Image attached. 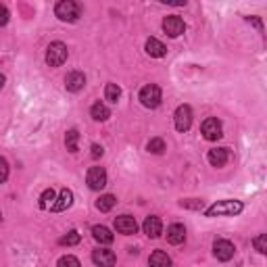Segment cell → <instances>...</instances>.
<instances>
[{
  "label": "cell",
  "mask_w": 267,
  "mask_h": 267,
  "mask_svg": "<svg viewBox=\"0 0 267 267\" xmlns=\"http://www.w3.org/2000/svg\"><path fill=\"white\" fill-rule=\"evenodd\" d=\"M242 209L244 205L240 201H217L213 203L207 211H205V215L207 217H219V215H238V213H242Z\"/></svg>",
  "instance_id": "1"
},
{
  "label": "cell",
  "mask_w": 267,
  "mask_h": 267,
  "mask_svg": "<svg viewBox=\"0 0 267 267\" xmlns=\"http://www.w3.org/2000/svg\"><path fill=\"white\" fill-rule=\"evenodd\" d=\"M54 15H57L61 21L73 23L81 15V7L77 3H73V0H61V3H57V7H54Z\"/></svg>",
  "instance_id": "2"
},
{
  "label": "cell",
  "mask_w": 267,
  "mask_h": 267,
  "mask_svg": "<svg viewBox=\"0 0 267 267\" xmlns=\"http://www.w3.org/2000/svg\"><path fill=\"white\" fill-rule=\"evenodd\" d=\"M69 57V50L63 42H52L46 50V63L48 67H61Z\"/></svg>",
  "instance_id": "3"
},
{
  "label": "cell",
  "mask_w": 267,
  "mask_h": 267,
  "mask_svg": "<svg viewBox=\"0 0 267 267\" xmlns=\"http://www.w3.org/2000/svg\"><path fill=\"white\" fill-rule=\"evenodd\" d=\"M140 103H142L146 109H157L161 105V88L154 86V83H148L140 90Z\"/></svg>",
  "instance_id": "4"
},
{
  "label": "cell",
  "mask_w": 267,
  "mask_h": 267,
  "mask_svg": "<svg viewBox=\"0 0 267 267\" xmlns=\"http://www.w3.org/2000/svg\"><path fill=\"white\" fill-rule=\"evenodd\" d=\"M175 130L177 132H188L192 125V109L188 105H182L175 109Z\"/></svg>",
  "instance_id": "5"
},
{
  "label": "cell",
  "mask_w": 267,
  "mask_h": 267,
  "mask_svg": "<svg viewBox=\"0 0 267 267\" xmlns=\"http://www.w3.org/2000/svg\"><path fill=\"white\" fill-rule=\"evenodd\" d=\"M186 30V25H184V19H180L177 15H169V17H165L163 19V32L169 36V38H177L182 36Z\"/></svg>",
  "instance_id": "6"
},
{
  "label": "cell",
  "mask_w": 267,
  "mask_h": 267,
  "mask_svg": "<svg viewBox=\"0 0 267 267\" xmlns=\"http://www.w3.org/2000/svg\"><path fill=\"white\" fill-rule=\"evenodd\" d=\"M201 132H203V136H205L207 140H211V142H213V140H219V138L223 136L221 121H219L217 117H209V119H205Z\"/></svg>",
  "instance_id": "7"
},
{
  "label": "cell",
  "mask_w": 267,
  "mask_h": 267,
  "mask_svg": "<svg viewBox=\"0 0 267 267\" xmlns=\"http://www.w3.org/2000/svg\"><path fill=\"white\" fill-rule=\"evenodd\" d=\"M86 182H88V186L92 190H103L107 186V171L103 169V167H90Z\"/></svg>",
  "instance_id": "8"
},
{
  "label": "cell",
  "mask_w": 267,
  "mask_h": 267,
  "mask_svg": "<svg viewBox=\"0 0 267 267\" xmlns=\"http://www.w3.org/2000/svg\"><path fill=\"white\" fill-rule=\"evenodd\" d=\"M92 261L98 267H113L117 263V255L113 250H109V248H96L92 252Z\"/></svg>",
  "instance_id": "9"
},
{
  "label": "cell",
  "mask_w": 267,
  "mask_h": 267,
  "mask_svg": "<svg viewBox=\"0 0 267 267\" xmlns=\"http://www.w3.org/2000/svg\"><path fill=\"white\" fill-rule=\"evenodd\" d=\"M115 230L123 236H132L138 232V223L132 215H119V217H115Z\"/></svg>",
  "instance_id": "10"
},
{
  "label": "cell",
  "mask_w": 267,
  "mask_h": 267,
  "mask_svg": "<svg viewBox=\"0 0 267 267\" xmlns=\"http://www.w3.org/2000/svg\"><path fill=\"white\" fill-rule=\"evenodd\" d=\"M236 252V246L230 240H215L213 244V255L217 257V261H230Z\"/></svg>",
  "instance_id": "11"
},
{
  "label": "cell",
  "mask_w": 267,
  "mask_h": 267,
  "mask_svg": "<svg viewBox=\"0 0 267 267\" xmlns=\"http://www.w3.org/2000/svg\"><path fill=\"white\" fill-rule=\"evenodd\" d=\"M71 205H73V192L69 190V188H63L61 194H59V199H57V203L50 205V211H54V213H61V211H67Z\"/></svg>",
  "instance_id": "12"
},
{
  "label": "cell",
  "mask_w": 267,
  "mask_h": 267,
  "mask_svg": "<svg viewBox=\"0 0 267 267\" xmlns=\"http://www.w3.org/2000/svg\"><path fill=\"white\" fill-rule=\"evenodd\" d=\"M65 86L69 92H79L83 86H86V75L81 71H71L65 77Z\"/></svg>",
  "instance_id": "13"
},
{
  "label": "cell",
  "mask_w": 267,
  "mask_h": 267,
  "mask_svg": "<svg viewBox=\"0 0 267 267\" xmlns=\"http://www.w3.org/2000/svg\"><path fill=\"white\" fill-rule=\"evenodd\" d=\"M186 240V228L182 223H173L167 228V242L169 244H182Z\"/></svg>",
  "instance_id": "14"
},
{
  "label": "cell",
  "mask_w": 267,
  "mask_h": 267,
  "mask_svg": "<svg viewBox=\"0 0 267 267\" xmlns=\"http://www.w3.org/2000/svg\"><path fill=\"white\" fill-rule=\"evenodd\" d=\"M161 232H163V223H161L159 217L150 215V217L144 219V234H146L148 238H159Z\"/></svg>",
  "instance_id": "15"
},
{
  "label": "cell",
  "mask_w": 267,
  "mask_h": 267,
  "mask_svg": "<svg viewBox=\"0 0 267 267\" xmlns=\"http://www.w3.org/2000/svg\"><path fill=\"white\" fill-rule=\"evenodd\" d=\"M207 159L213 167H223L228 163V148H211Z\"/></svg>",
  "instance_id": "16"
},
{
  "label": "cell",
  "mask_w": 267,
  "mask_h": 267,
  "mask_svg": "<svg viewBox=\"0 0 267 267\" xmlns=\"http://www.w3.org/2000/svg\"><path fill=\"white\" fill-rule=\"evenodd\" d=\"M146 52L154 59H163L167 54V48H165L163 42H159L157 38H148L146 40Z\"/></svg>",
  "instance_id": "17"
},
{
  "label": "cell",
  "mask_w": 267,
  "mask_h": 267,
  "mask_svg": "<svg viewBox=\"0 0 267 267\" xmlns=\"http://www.w3.org/2000/svg\"><path fill=\"white\" fill-rule=\"evenodd\" d=\"M92 236H94V240L96 242H101V244H111L113 242V234H111V230L109 228H105V226H94L92 228Z\"/></svg>",
  "instance_id": "18"
},
{
  "label": "cell",
  "mask_w": 267,
  "mask_h": 267,
  "mask_svg": "<svg viewBox=\"0 0 267 267\" xmlns=\"http://www.w3.org/2000/svg\"><path fill=\"white\" fill-rule=\"evenodd\" d=\"M148 265L150 267H171V259H169V255H167V252L154 250L152 255L148 257Z\"/></svg>",
  "instance_id": "19"
},
{
  "label": "cell",
  "mask_w": 267,
  "mask_h": 267,
  "mask_svg": "<svg viewBox=\"0 0 267 267\" xmlns=\"http://www.w3.org/2000/svg\"><path fill=\"white\" fill-rule=\"evenodd\" d=\"M90 115H92L94 121H107V119L111 117V111H109L107 105L96 103V105H92V109H90Z\"/></svg>",
  "instance_id": "20"
},
{
  "label": "cell",
  "mask_w": 267,
  "mask_h": 267,
  "mask_svg": "<svg viewBox=\"0 0 267 267\" xmlns=\"http://www.w3.org/2000/svg\"><path fill=\"white\" fill-rule=\"evenodd\" d=\"M115 203H117V201H115L113 194H103L101 199L96 201V209L101 211V213H107V211H111V209L115 207Z\"/></svg>",
  "instance_id": "21"
},
{
  "label": "cell",
  "mask_w": 267,
  "mask_h": 267,
  "mask_svg": "<svg viewBox=\"0 0 267 267\" xmlns=\"http://www.w3.org/2000/svg\"><path fill=\"white\" fill-rule=\"evenodd\" d=\"M105 98H107L109 103L117 105L119 98H121V88L117 86V83H107V88H105Z\"/></svg>",
  "instance_id": "22"
},
{
  "label": "cell",
  "mask_w": 267,
  "mask_h": 267,
  "mask_svg": "<svg viewBox=\"0 0 267 267\" xmlns=\"http://www.w3.org/2000/svg\"><path fill=\"white\" fill-rule=\"evenodd\" d=\"M77 140H79V132L75 128L65 134V146L69 152H77Z\"/></svg>",
  "instance_id": "23"
},
{
  "label": "cell",
  "mask_w": 267,
  "mask_h": 267,
  "mask_svg": "<svg viewBox=\"0 0 267 267\" xmlns=\"http://www.w3.org/2000/svg\"><path fill=\"white\" fill-rule=\"evenodd\" d=\"M146 148H148V152H152V154H163V152L167 150V144H165L163 138H152Z\"/></svg>",
  "instance_id": "24"
},
{
  "label": "cell",
  "mask_w": 267,
  "mask_h": 267,
  "mask_svg": "<svg viewBox=\"0 0 267 267\" xmlns=\"http://www.w3.org/2000/svg\"><path fill=\"white\" fill-rule=\"evenodd\" d=\"M79 240H81V236H79L75 230H71L67 236L59 238V244H61V246H75V244H79Z\"/></svg>",
  "instance_id": "25"
},
{
  "label": "cell",
  "mask_w": 267,
  "mask_h": 267,
  "mask_svg": "<svg viewBox=\"0 0 267 267\" xmlns=\"http://www.w3.org/2000/svg\"><path fill=\"white\" fill-rule=\"evenodd\" d=\"M52 201H54V190L52 188H48V190H44L40 194V209H46L48 205H52Z\"/></svg>",
  "instance_id": "26"
},
{
  "label": "cell",
  "mask_w": 267,
  "mask_h": 267,
  "mask_svg": "<svg viewBox=\"0 0 267 267\" xmlns=\"http://www.w3.org/2000/svg\"><path fill=\"white\" fill-rule=\"evenodd\" d=\"M252 244H255V248L261 252V255H265L267 252V234H259L255 240H252Z\"/></svg>",
  "instance_id": "27"
},
{
  "label": "cell",
  "mask_w": 267,
  "mask_h": 267,
  "mask_svg": "<svg viewBox=\"0 0 267 267\" xmlns=\"http://www.w3.org/2000/svg\"><path fill=\"white\" fill-rule=\"evenodd\" d=\"M59 267H81V265L73 255H65L59 259Z\"/></svg>",
  "instance_id": "28"
},
{
  "label": "cell",
  "mask_w": 267,
  "mask_h": 267,
  "mask_svg": "<svg viewBox=\"0 0 267 267\" xmlns=\"http://www.w3.org/2000/svg\"><path fill=\"white\" fill-rule=\"evenodd\" d=\"M7 177H9V163H7V159L0 157V184L7 182Z\"/></svg>",
  "instance_id": "29"
},
{
  "label": "cell",
  "mask_w": 267,
  "mask_h": 267,
  "mask_svg": "<svg viewBox=\"0 0 267 267\" xmlns=\"http://www.w3.org/2000/svg\"><path fill=\"white\" fill-rule=\"evenodd\" d=\"M9 17H11V13L5 5H0V27H5L9 23Z\"/></svg>",
  "instance_id": "30"
},
{
  "label": "cell",
  "mask_w": 267,
  "mask_h": 267,
  "mask_svg": "<svg viewBox=\"0 0 267 267\" xmlns=\"http://www.w3.org/2000/svg\"><path fill=\"white\" fill-rule=\"evenodd\" d=\"M180 205H182V207H186V209H203V201H196V199L182 201Z\"/></svg>",
  "instance_id": "31"
},
{
  "label": "cell",
  "mask_w": 267,
  "mask_h": 267,
  "mask_svg": "<svg viewBox=\"0 0 267 267\" xmlns=\"http://www.w3.org/2000/svg\"><path fill=\"white\" fill-rule=\"evenodd\" d=\"M105 154V148L98 146V144H92V159H101Z\"/></svg>",
  "instance_id": "32"
},
{
  "label": "cell",
  "mask_w": 267,
  "mask_h": 267,
  "mask_svg": "<svg viewBox=\"0 0 267 267\" xmlns=\"http://www.w3.org/2000/svg\"><path fill=\"white\" fill-rule=\"evenodd\" d=\"M5 81H7V77H5L3 73H0V90H3V88H5Z\"/></svg>",
  "instance_id": "33"
}]
</instances>
